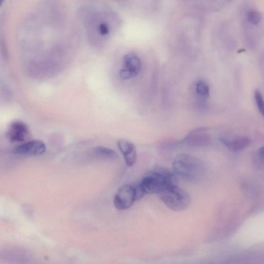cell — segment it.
I'll use <instances>...</instances> for the list:
<instances>
[{
  "label": "cell",
  "mask_w": 264,
  "mask_h": 264,
  "mask_svg": "<svg viewBox=\"0 0 264 264\" xmlns=\"http://www.w3.org/2000/svg\"><path fill=\"white\" fill-rule=\"evenodd\" d=\"M96 19V21L94 22L93 25V29L95 30V33H98L102 37L107 36L111 31L109 24L107 22L100 18L99 20Z\"/></svg>",
  "instance_id": "cell-13"
},
{
  "label": "cell",
  "mask_w": 264,
  "mask_h": 264,
  "mask_svg": "<svg viewBox=\"0 0 264 264\" xmlns=\"http://www.w3.org/2000/svg\"><path fill=\"white\" fill-rule=\"evenodd\" d=\"M254 98L259 111L264 117V100L262 95L259 91H255L254 93Z\"/></svg>",
  "instance_id": "cell-15"
},
{
  "label": "cell",
  "mask_w": 264,
  "mask_h": 264,
  "mask_svg": "<svg viewBox=\"0 0 264 264\" xmlns=\"http://www.w3.org/2000/svg\"><path fill=\"white\" fill-rule=\"evenodd\" d=\"M258 155L261 160L264 161V147L259 148L258 150Z\"/></svg>",
  "instance_id": "cell-16"
},
{
  "label": "cell",
  "mask_w": 264,
  "mask_h": 264,
  "mask_svg": "<svg viewBox=\"0 0 264 264\" xmlns=\"http://www.w3.org/2000/svg\"><path fill=\"white\" fill-rule=\"evenodd\" d=\"M194 90L197 98L201 101L207 100L210 94V87L208 83L203 79L197 80L194 84Z\"/></svg>",
  "instance_id": "cell-12"
},
{
  "label": "cell",
  "mask_w": 264,
  "mask_h": 264,
  "mask_svg": "<svg viewBox=\"0 0 264 264\" xmlns=\"http://www.w3.org/2000/svg\"><path fill=\"white\" fill-rule=\"evenodd\" d=\"M175 174L164 169L148 173L135 187L138 197L142 199L147 194H160L168 186L177 184Z\"/></svg>",
  "instance_id": "cell-2"
},
{
  "label": "cell",
  "mask_w": 264,
  "mask_h": 264,
  "mask_svg": "<svg viewBox=\"0 0 264 264\" xmlns=\"http://www.w3.org/2000/svg\"><path fill=\"white\" fill-rule=\"evenodd\" d=\"M46 146L42 141L33 140L22 144L13 149L16 155L39 156L46 152Z\"/></svg>",
  "instance_id": "cell-8"
},
{
  "label": "cell",
  "mask_w": 264,
  "mask_h": 264,
  "mask_svg": "<svg viewBox=\"0 0 264 264\" xmlns=\"http://www.w3.org/2000/svg\"><path fill=\"white\" fill-rule=\"evenodd\" d=\"M247 18L250 24L257 25L260 23L262 16L258 11L255 10H250L247 13Z\"/></svg>",
  "instance_id": "cell-14"
},
{
  "label": "cell",
  "mask_w": 264,
  "mask_h": 264,
  "mask_svg": "<svg viewBox=\"0 0 264 264\" xmlns=\"http://www.w3.org/2000/svg\"><path fill=\"white\" fill-rule=\"evenodd\" d=\"M174 173L187 182H201L205 178L207 170L204 163L188 154H181L176 157L172 163Z\"/></svg>",
  "instance_id": "cell-1"
},
{
  "label": "cell",
  "mask_w": 264,
  "mask_h": 264,
  "mask_svg": "<svg viewBox=\"0 0 264 264\" xmlns=\"http://www.w3.org/2000/svg\"><path fill=\"white\" fill-rule=\"evenodd\" d=\"M122 68L119 71L120 78L127 80L136 78L140 74L142 68V61L135 53H128L122 60Z\"/></svg>",
  "instance_id": "cell-4"
},
{
  "label": "cell",
  "mask_w": 264,
  "mask_h": 264,
  "mask_svg": "<svg viewBox=\"0 0 264 264\" xmlns=\"http://www.w3.org/2000/svg\"><path fill=\"white\" fill-rule=\"evenodd\" d=\"M137 201L135 187L128 184L121 186L117 191L114 199L115 207L118 210L130 208Z\"/></svg>",
  "instance_id": "cell-5"
},
{
  "label": "cell",
  "mask_w": 264,
  "mask_h": 264,
  "mask_svg": "<svg viewBox=\"0 0 264 264\" xmlns=\"http://www.w3.org/2000/svg\"><path fill=\"white\" fill-rule=\"evenodd\" d=\"M211 142V138L205 127H199L191 130L179 144L191 147H204Z\"/></svg>",
  "instance_id": "cell-6"
},
{
  "label": "cell",
  "mask_w": 264,
  "mask_h": 264,
  "mask_svg": "<svg viewBox=\"0 0 264 264\" xmlns=\"http://www.w3.org/2000/svg\"><path fill=\"white\" fill-rule=\"evenodd\" d=\"M117 145L122 153L126 165L128 167L133 166L137 160V150L134 144L122 140L118 141Z\"/></svg>",
  "instance_id": "cell-9"
},
{
  "label": "cell",
  "mask_w": 264,
  "mask_h": 264,
  "mask_svg": "<svg viewBox=\"0 0 264 264\" xmlns=\"http://www.w3.org/2000/svg\"><path fill=\"white\" fill-rule=\"evenodd\" d=\"M91 156L97 159L106 160H114L118 157V154L114 150L104 147L94 148Z\"/></svg>",
  "instance_id": "cell-11"
},
{
  "label": "cell",
  "mask_w": 264,
  "mask_h": 264,
  "mask_svg": "<svg viewBox=\"0 0 264 264\" xmlns=\"http://www.w3.org/2000/svg\"><path fill=\"white\" fill-rule=\"evenodd\" d=\"M221 142L230 150L239 152L248 147L250 144L249 139L244 137H238L233 139H221Z\"/></svg>",
  "instance_id": "cell-10"
},
{
  "label": "cell",
  "mask_w": 264,
  "mask_h": 264,
  "mask_svg": "<svg viewBox=\"0 0 264 264\" xmlns=\"http://www.w3.org/2000/svg\"><path fill=\"white\" fill-rule=\"evenodd\" d=\"M6 137L13 143H24L29 137V127L23 121H14L9 126Z\"/></svg>",
  "instance_id": "cell-7"
},
{
  "label": "cell",
  "mask_w": 264,
  "mask_h": 264,
  "mask_svg": "<svg viewBox=\"0 0 264 264\" xmlns=\"http://www.w3.org/2000/svg\"><path fill=\"white\" fill-rule=\"evenodd\" d=\"M159 194L161 200L166 207L175 212L185 210L191 203L189 194L177 184L168 186Z\"/></svg>",
  "instance_id": "cell-3"
}]
</instances>
